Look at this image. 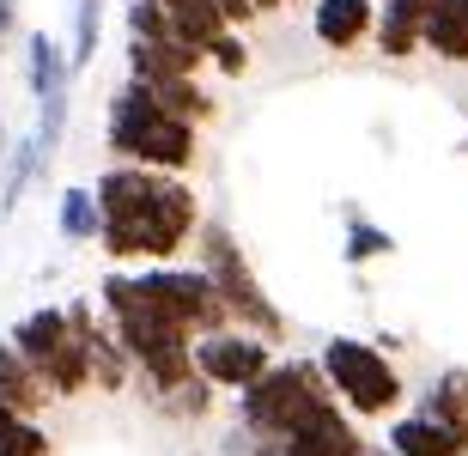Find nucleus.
<instances>
[{
  "label": "nucleus",
  "mask_w": 468,
  "mask_h": 456,
  "mask_svg": "<svg viewBox=\"0 0 468 456\" xmlns=\"http://www.w3.org/2000/svg\"><path fill=\"white\" fill-rule=\"evenodd\" d=\"M98 311H104V323L122 334V347H128V359H134V371H140V389H146L153 402L171 396V389H183L189 377H201V371H195V334L165 323L153 304L140 299L134 268H110L104 281H98Z\"/></svg>",
  "instance_id": "obj_1"
},
{
  "label": "nucleus",
  "mask_w": 468,
  "mask_h": 456,
  "mask_svg": "<svg viewBox=\"0 0 468 456\" xmlns=\"http://www.w3.org/2000/svg\"><path fill=\"white\" fill-rule=\"evenodd\" d=\"M104 146L116 153V164H146V171L189 176L195 158H201V128L171 116L140 80H122V86L110 91Z\"/></svg>",
  "instance_id": "obj_2"
},
{
  "label": "nucleus",
  "mask_w": 468,
  "mask_h": 456,
  "mask_svg": "<svg viewBox=\"0 0 468 456\" xmlns=\"http://www.w3.org/2000/svg\"><path fill=\"white\" fill-rule=\"evenodd\" d=\"M207 226V213H201V195H195L189 176H158L153 201L134 213V219H122V226H104L98 231V249H104L110 262H176L183 249L195 244V231Z\"/></svg>",
  "instance_id": "obj_3"
},
{
  "label": "nucleus",
  "mask_w": 468,
  "mask_h": 456,
  "mask_svg": "<svg viewBox=\"0 0 468 456\" xmlns=\"http://www.w3.org/2000/svg\"><path fill=\"white\" fill-rule=\"evenodd\" d=\"M323 377L341 396L353 420H396L408 408V377L378 341H359V334H329L323 341Z\"/></svg>",
  "instance_id": "obj_4"
},
{
  "label": "nucleus",
  "mask_w": 468,
  "mask_h": 456,
  "mask_svg": "<svg viewBox=\"0 0 468 456\" xmlns=\"http://www.w3.org/2000/svg\"><path fill=\"white\" fill-rule=\"evenodd\" d=\"M195 268H207V281L219 286V299H226L238 329L261 334V341H274V347L286 341V311L268 299V286H261V274L250 268V256H243V244L231 238L226 219H207V226L195 231Z\"/></svg>",
  "instance_id": "obj_5"
},
{
  "label": "nucleus",
  "mask_w": 468,
  "mask_h": 456,
  "mask_svg": "<svg viewBox=\"0 0 468 456\" xmlns=\"http://www.w3.org/2000/svg\"><path fill=\"white\" fill-rule=\"evenodd\" d=\"M329 396L335 389H329V377H323V359H274V371L238 396V426L250 439L286 444Z\"/></svg>",
  "instance_id": "obj_6"
},
{
  "label": "nucleus",
  "mask_w": 468,
  "mask_h": 456,
  "mask_svg": "<svg viewBox=\"0 0 468 456\" xmlns=\"http://www.w3.org/2000/svg\"><path fill=\"white\" fill-rule=\"evenodd\" d=\"M134 286H140V299L153 304L165 323L189 329L195 341H201V334H219V329H238L231 311H226V299H219V286L207 281V268L146 262V268H134Z\"/></svg>",
  "instance_id": "obj_7"
},
{
  "label": "nucleus",
  "mask_w": 468,
  "mask_h": 456,
  "mask_svg": "<svg viewBox=\"0 0 468 456\" xmlns=\"http://www.w3.org/2000/svg\"><path fill=\"white\" fill-rule=\"evenodd\" d=\"M274 359H280L274 341H261V334H250V329H219V334H201V341H195V371H201L213 389H231V396L261 384V377L274 371Z\"/></svg>",
  "instance_id": "obj_8"
},
{
  "label": "nucleus",
  "mask_w": 468,
  "mask_h": 456,
  "mask_svg": "<svg viewBox=\"0 0 468 456\" xmlns=\"http://www.w3.org/2000/svg\"><path fill=\"white\" fill-rule=\"evenodd\" d=\"M280 451L286 456H371V439H365V426L341 408V396H329Z\"/></svg>",
  "instance_id": "obj_9"
},
{
  "label": "nucleus",
  "mask_w": 468,
  "mask_h": 456,
  "mask_svg": "<svg viewBox=\"0 0 468 456\" xmlns=\"http://www.w3.org/2000/svg\"><path fill=\"white\" fill-rule=\"evenodd\" d=\"M311 37L335 55H353L359 43L378 37V0H316L311 6Z\"/></svg>",
  "instance_id": "obj_10"
},
{
  "label": "nucleus",
  "mask_w": 468,
  "mask_h": 456,
  "mask_svg": "<svg viewBox=\"0 0 468 456\" xmlns=\"http://www.w3.org/2000/svg\"><path fill=\"white\" fill-rule=\"evenodd\" d=\"M6 341H13V347L25 353V359H31L37 371H49L55 359H61V353L73 347L68 304H37V311H25V316L13 323V334H6ZM43 384H49V377H43Z\"/></svg>",
  "instance_id": "obj_11"
},
{
  "label": "nucleus",
  "mask_w": 468,
  "mask_h": 456,
  "mask_svg": "<svg viewBox=\"0 0 468 456\" xmlns=\"http://www.w3.org/2000/svg\"><path fill=\"white\" fill-rule=\"evenodd\" d=\"M389 456H468V439L456 426L432 420L426 408H401L396 420H389Z\"/></svg>",
  "instance_id": "obj_12"
},
{
  "label": "nucleus",
  "mask_w": 468,
  "mask_h": 456,
  "mask_svg": "<svg viewBox=\"0 0 468 456\" xmlns=\"http://www.w3.org/2000/svg\"><path fill=\"white\" fill-rule=\"evenodd\" d=\"M25 86H31L37 104H49V98H73L68 43H55L49 31H31V37H25Z\"/></svg>",
  "instance_id": "obj_13"
},
{
  "label": "nucleus",
  "mask_w": 468,
  "mask_h": 456,
  "mask_svg": "<svg viewBox=\"0 0 468 456\" xmlns=\"http://www.w3.org/2000/svg\"><path fill=\"white\" fill-rule=\"evenodd\" d=\"M426 6L432 0H378V43L389 61H414L426 49Z\"/></svg>",
  "instance_id": "obj_14"
},
{
  "label": "nucleus",
  "mask_w": 468,
  "mask_h": 456,
  "mask_svg": "<svg viewBox=\"0 0 468 456\" xmlns=\"http://www.w3.org/2000/svg\"><path fill=\"white\" fill-rule=\"evenodd\" d=\"M0 402L18 408V414H31V420H43L49 402H55V389L43 384V371H37L13 341H0Z\"/></svg>",
  "instance_id": "obj_15"
},
{
  "label": "nucleus",
  "mask_w": 468,
  "mask_h": 456,
  "mask_svg": "<svg viewBox=\"0 0 468 456\" xmlns=\"http://www.w3.org/2000/svg\"><path fill=\"white\" fill-rule=\"evenodd\" d=\"M140 86L153 91V98L171 110V116H183V122H195V128H207L213 116H219L213 91L201 86V73H158V80H140Z\"/></svg>",
  "instance_id": "obj_16"
},
{
  "label": "nucleus",
  "mask_w": 468,
  "mask_h": 456,
  "mask_svg": "<svg viewBox=\"0 0 468 456\" xmlns=\"http://www.w3.org/2000/svg\"><path fill=\"white\" fill-rule=\"evenodd\" d=\"M426 55L468 68V0H432L426 6Z\"/></svg>",
  "instance_id": "obj_17"
},
{
  "label": "nucleus",
  "mask_w": 468,
  "mask_h": 456,
  "mask_svg": "<svg viewBox=\"0 0 468 456\" xmlns=\"http://www.w3.org/2000/svg\"><path fill=\"white\" fill-rule=\"evenodd\" d=\"M55 231H61L68 244H98V231H104L98 189H86V183H68V189H61V201H55Z\"/></svg>",
  "instance_id": "obj_18"
},
{
  "label": "nucleus",
  "mask_w": 468,
  "mask_h": 456,
  "mask_svg": "<svg viewBox=\"0 0 468 456\" xmlns=\"http://www.w3.org/2000/svg\"><path fill=\"white\" fill-rule=\"evenodd\" d=\"M420 408L432 414V420H444V426H456L468 439V366H444L432 377V384L420 389Z\"/></svg>",
  "instance_id": "obj_19"
},
{
  "label": "nucleus",
  "mask_w": 468,
  "mask_h": 456,
  "mask_svg": "<svg viewBox=\"0 0 468 456\" xmlns=\"http://www.w3.org/2000/svg\"><path fill=\"white\" fill-rule=\"evenodd\" d=\"M43 171H49V164H43V153H37V134L13 141V153H6V164H0V219L25 201V189H31Z\"/></svg>",
  "instance_id": "obj_20"
},
{
  "label": "nucleus",
  "mask_w": 468,
  "mask_h": 456,
  "mask_svg": "<svg viewBox=\"0 0 468 456\" xmlns=\"http://www.w3.org/2000/svg\"><path fill=\"white\" fill-rule=\"evenodd\" d=\"M0 456H55V439L43 432V420L0 402Z\"/></svg>",
  "instance_id": "obj_21"
},
{
  "label": "nucleus",
  "mask_w": 468,
  "mask_h": 456,
  "mask_svg": "<svg viewBox=\"0 0 468 456\" xmlns=\"http://www.w3.org/2000/svg\"><path fill=\"white\" fill-rule=\"evenodd\" d=\"M98 43H104V0H73V43H68L73 80L98 61Z\"/></svg>",
  "instance_id": "obj_22"
},
{
  "label": "nucleus",
  "mask_w": 468,
  "mask_h": 456,
  "mask_svg": "<svg viewBox=\"0 0 468 456\" xmlns=\"http://www.w3.org/2000/svg\"><path fill=\"white\" fill-rule=\"evenodd\" d=\"M383 256H396V238L383 226H371L365 213H347V244H341V262L347 268H365V262H383Z\"/></svg>",
  "instance_id": "obj_23"
},
{
  "label": "nucleus",
  "mask_w": 468,
  "mask_h": 456,
  "mask_svg": "<svg viewBox=\"0 0 468 456\" xmlns=\"http://www.w3.org/2000/svg\"><path fill=\"white\" fill-rule=\"evenodd\" d=\"M153 408L165 414V420H183V426H195V420H207L213 408H219V389H213L207 377H189L183 389H171V396H158Z\"/></svg>",
  "instance_id": "obj_24"
},
{
  "label": "nucleus",
  "mask_w": 468,
  "mask_h": 456,
  "mask_svg": "<svg viewBox=\"0 0 468 456\" xmlns=\"http://www.w3.org/2000/svg\"><path fill=\"white\" fill-rule=\"evenodd\" d=\"M128 37H140V43H165V37H183L176 31V18L165 0H128Z\"/></svg>",
  "instance_id": "obj_25"
},
{
  "label": "nucleus",
  "mask_w": 468,
  "mask_h": 456,
  "mask_svg": "<svg viewBox=\"0 0 468 456\" xmlns=\"http://www.w3.org/2000/svg\"><path fill=\"white\" fill-rule=\"evenodd\" d=\"M250 61H256V55H250V37H243V31L213 37V49H207V68H213V73H226V80H243V73H250Z\"/></svg>",
  "instance_id": "obj_26"
},
{
  "label": "nucleus",
  "mask_w": 468,
  "mask_h": 456,
  "mask_svg": "<svg viewBox=\"0 0 468 456\" xmlns=\"http://www.w3.org/2000/svg\"><path fill=\"white\" fill-rule=\"evenodd\" d=\"M18 43V0H0V55Z\"/></svg>",
  "instance_id": "obj_27"
},
{
  "label": "nucleus",
  "mask_w": 468,
  "mask_h": 456,
  "mask_svg": "<svg viewBox=\"0 0 468 456\" xmlns=\"http://www.w3.org/2000/svg\"><path fill=\"white\" fill-rule=\"evenodd\" d=\"M6 153H13V128H6V116H0V164H6Z\"/></svg>",
  "instance_id": "obj_28"
},
{
  "label": "nucleus",
  "mask_w": 468,
  "mask_h": 456,
  "mask_svg": "<svg viewBox=\"0 0 468 456\" xmlns=\"http://www.w3.org/2000/svg\"><path fill=\"white\" fill-rule=\"evenodd\" d=\"M280 6H286V0H256V13L268 18V13H280Z\"/></svg>",
  "instance_id": "obj_29"
},
{
  "label": "nucleus",
  "mask_w": 468,
  "mask_h": 456,
  "mask_svg": "<svg viewBox=\"0 0 468 456\" xmlns=\"http://www.w3.org/2000/svg\"><path fill=\"white\" fill-rule=\"evenodd\" d=\"M371 456H389V451H371Z\"/></svg>",
  "instance_id": "obj_30"
},
{
  "label": "nucleus",
  "mask_w": 468,
  "mask_h": 456,
  "mask_svg": "<svg viewBox=\"0 0 468 456\" xmlns=\"http://www.w3.org/2000/svg\"><path fill=\"white\" fill-rule=\"evenodd\" d=\"M286 6H292V0H286Z\"/></svg>",
  "instance_id": "obj_31"
}]
</instances>
